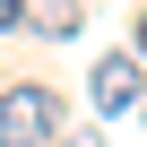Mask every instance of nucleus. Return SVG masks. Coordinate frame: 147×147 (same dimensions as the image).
<instances>
[{
    "label": "nucleus",
    "instance_id": "3",
    "mask_svg": "<svg viewBox=\"0 0 147 147\" xmlns=\"http://www.w3.org/2000/svg\"><path fill=\"white\" fill-rule=\"evenodd\" d=\"M26 26L52 35V43H69V35L87 26V0H26Z\"/></svg>",
    "mask_w": 147,
    "mask_h": 147
},
{
    "label": "nucleus",
    "instance_id": "7",
    "mask_svg": "<svg viewBox=\"0 0 147 147\" xmlns=\"http://www.w3.org/2000/svg\"><path fill=\"white\" fill-rule=\"evenodd\" d=\"M138 113H147V104H138Z\"/></svg>",
    "mask_w": 147,
    "mask_h": 147
},
{
    "label": "nucleus",
    "instance_id": "1",
    "mask_svg": "<svg viewBox=\"0 0 147 147\" xmlns=\"http://www.w3.org/2000/svg\"><path fill=\"white\" fill-rule=\"evenodd\" d=\"M61 138V95L52 87H0V147H52Z\"/></svg>",
    "mask_w": 147,
    "mask_h": 147
},
{
    "label": "nucleus",
    "instance_id": "4",
    "mask_svg": "<svg viewBox=\"0 0 147 147\" xmlns=\"http://www.w3.org/2000/svg\"><path fill=\"white\" fill-rule=\"evenodd\" d=\"M26 26V0H0V35H18Z\"/></svg>",
    "mask_w": 147,
    "mask_h": 147
},
{
    "label": "nucleus",
    "instance_id": "2",
    "mask_svg": "<svg viewBox=\"0 0 147 147\" xmlns=\"http://www.w3.org/2000/svg\"><path fill=\"white\" fill-rule=\"evenodd\" d=\"M87 95H95V113H104V121L138 113V104H147V78H138V52H104V61L87 69Z\"/></svg>",
    "mask_w": 147,
    "mask_h": 147
},
{
    "label": "nucleus",
    "instance_id": "6",
    "mask_svg": "<svg viewBox=\"0 0 147 147\" xmlns=\"http://www.w3.org/2000/svg\"><path fill=\"white\" fill-rule=\"evenodd\" d=\"M69 147H95V138H69Z\"/></svg>",
    "mask_w": 147,
    "mask_h": 147
},
{
    "label": "nucleus",
    "instance_id": "5",
    "mask_svg": "<svg viewBox=\"0 0 147 147\" xmlns=\"http://www.w3.org/2000/svg\"><path fill=\"white\" fill-rule=\"evenodd\" d=\"M138 61H147V9H138Z\"/></svg>",
    "mask_w": 147,
    "mask_h": 147
}]
</instances>
